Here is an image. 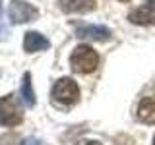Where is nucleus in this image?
I'll list each match as a JSON object with an SVG mask.
<instances>
[{
    "label": "nucleus",
    "instance_id": "1",
    "mask_svg": "<svg viewBox=\"0 0 155 145\" xmlns=\"http://www.w3.org/2000/svg\"><path fill=\"white\" fill-rule=\"evenodd\" d=\"M70 66L78 74H91L99 66V54L87 45H78L70 56Z\"/></svg>",
    "mask_w": 155,
    "mask_h": 145
},
{
    "label": "nucleus",
    "instance_id": "2",
    "mask_svg": "<svg viewBox=\"0 0 155 145\" xmlns=\"http://www.w3.org/2000/svg\"><path fill=\"white\" fill-rule=\"evenodd\" d=\"M52 99L58 105L70 106L78 103V99H80V87L72 77H60L52 87Z\"/></svg>",
    "mask_w": 155,
    "mask_h": 145
},
{
    "label": "nucleus",
    "instance_id": "3",
    "mask_svg": "<svg viewBox=\"0 0 155 145\" xmlns=\"http://www.w3.org/2000/svg\"><path fill=\"white\" fill-rule=\"evenodd\" d=\"M23 120V114H21V108H19L18 101L14 95H6L0 99V124L2 126H18L19 122Z\"/></svg>",
    "mask_w": 155,
    "mask_h": 145
},
{
    "label": "nucleus",
    "instance_id": "4",
    "mask_svg": "<svg viewBox=\"0 0 155 145\" xmlns=\"http://www.w3.org/2000/svg\"><path fill=\"white\" fill-rule=\"evenodd\" d=\"M39 16V10L25 0H12L8 6V18L12 23H27Z\"/></svg>",
    "mask_w": 155,
    "mask_h": 145
},
{
    "label": "nucleus",
    "instance_id": "5",
    "mask_svg": "<svg viewBox=\"0 0 155 145\" xmlns=\"http://www.w3.org/2000/svg\"><path fill=\"white\" fill-rule=\"evenodd\" d=\"M76 29V37L80 39H87V41H97V43H103V41H109L113 37L109 27L105 25H89V23H76L74 25Z\"/></svg>",
    "mask_w": 155,
    "mask_h": 145
},
{
    "label": "nucleus",
    "instance_id": "6",
    "mask_svg": "<svg viewBox=\"0 0 155 145\" xmlns=\"http://www.w3.org/2000/svg\"><path fill=\"white\" fill-rule=\"evenodd\" d=\"M128 19L134 25H155V0H147L128 14Z\"/></svg>",
    "mask_w": 155,
    "mask_h": 145
},
{
    "label": "nucleus",
    "instance_id": "7",
    "mask_svg": "<svg viewBox=\"0 0 155 145\" xmlns=\"http://www.w3.org/2000/svg\"><path fill=\"white\" fill-rule=\"evenodd\" d=\"M95 6L97 0H58V8L64 14H87Z\"/></svg>",
    "mask_w": 155,
    "mask_h": 145
},
{
    "label": "nucleus",
    "instance_id": "8",
    "mask_svg": "<svg viewBox=\"0 0 155 145\" xmlns=\"http://www.w3.org/2000/svg\"><path fill=\"white\" fill-rule=\"evenodd\" d=\"M48 47H51V43H48V39L45 35H41V33H37V31H27L25 33V39H23V48H25V52H41V50H47Z\"/></svg>",
    "mask_w": 155,
    "mask_h": 145
},
{
    "label": "nucleus",
    "instance_id": "9",
    "mask_svg": "<svg viewBox=\"0 0 155 145\" xmlns=\"http://www.w3.org/2000/svg\"><path fill=\"white\" fill-rule=\"evenodd\" d=\"M136 116L143 124H155V97H143L138 103Z\"/></svg>",
    "mask_w": 155,
    "mask_h": 145
},
{
    "label": "nucleus",
    "instance_id": "10",
    "mask_svg": "<svg viewBox=\"0 0 155 145\" xmlns=\"http://www.w3.org/2000/svg\"><path fill=\"white\" fill-rule=\"evenodd\" d=\"M19 97H21L23 105L25 106H35V93H33V87H31V74L25 72L21 77V87H19Z\"/></svg>",
    "mask_w": 155,
    "mask_h": 145
},
{
    "label": "nucleus",
    "instance_id": "11",
    "mask_svg": "<svg viewBox=\"0 0 155 145\" xmlns=\"http://www.w3.org/2000/svg\"><path fill=\"white\" fill-rule=\"evenodd\" d=\"M14 139H18V135H4V137H0V145H14V143H10Z\"/></svg>",
    "mask_w": 155,
    "mask_h": 145
},
{
    "label": "nucleus",
    "instance_id": "12",
    "mask_svg": "<svg viewBox=\"0 0 155 145\" xmlns=\"http://www.w3.org/2000/svg\"><path fill=\"white\" fill-rule=\"evenodd\" d=\"M6 37H8V27L4 25L2 21H0V41H4Z\"/></svg>",
    "mask_w": 155,
    "mask_h": 145
},
{
    "label": "nucleus",
    "instance_id": "13",
    "mask_svg": "<svg viewBox=\"0 0 155 145\" xmlns=\"http://www.w3.org/2000/svg\"><path fill=\"white\" fill-rule=\"evenodd\" d=\"M21 145H43V141H41V139H35V137H29V139H25Z\"/></svg>",
    "mask_w": 155,
    "mask_h": 145
},
{
    "label": "nucleus",
    "instance_id": "14",
    "mask_svg": "<svg viewBox=\"0 0 155 145\" xmlns=\"http://www.w3.org/2000/svg\"><path fill=\"white\" fill-rule=\"evenodd\" d=\"M84 145H101V143H99V141H85Z\"/></svg>",
    "mask_w": 155,
    "mask_h": 145
},
{
    "label": "nucleus",
    "instance_id": "15",
    "mask_svg": "<svg viewBox=\"0 0 155 145\" xmlns=\"http://www.w3.org/2000/svg\"><path fill=\"white\" fill-rule=\"evenodd\" d=\"M120 2H130V0H120Z\"/></svg>",
    "mask_w": 155,
    "mask_h": 145
},
{
    "label": "nucleus",
    "instance_id": "16",
    "mask_svg": "<svg viewBox=\"0 0 155 145\" xmlns=\"http://www.w3.org/2000/svg\"><path fill=\"white\" fill-rule=\"evenodd\" d=\"M153 145H155V135H153Z\"/></svg>",
    "mask_w": 155,
    "mask_h": 145
}]
</instances>
